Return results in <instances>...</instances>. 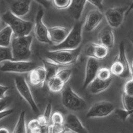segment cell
<instances>
[{
	"mask_svg": "<svg viewBox=\"0 0 133 133\" xmlns=\"http://www.w3.org/2000/svg\"><path fill=\"white\" fill-rule=\"evenodd\" d=\"M0 89H1L0 99L1 98H3L6 97V92L9 89V87L1 84V86H0Z\"/></svg>",
	"mask_w": 133,
	"mask_h": 133,
	"instance_id": "e575fe53",
	"label": "cell"
},
{
	"mask_svg": "<svg viewBox=\"0 0 133 133\" xmlns=\"http://www.w3.org/2000/svg\"><path fill=\"white\" fill-rule=\"evenodd\" d=\"M44 11L40 9L37 12L33 25V31L36 39L42 43H51L49 36L48 28H47L43 21Z\"/></svg>",
	"mask_w": 133,
	"mask_h": 133,
	"instance_id": "30bf717a",
	"label": "cell"
},
{
	"mask_svg": "<svg viewBox=\"0 0 133 133\" xmlns=\"http://www.w3.org/2000/svg\"><path fill=\"white\" fill-rule=\"evenodd\" d=\"M2 18L7 25L11 27L15 36H21L30 35L33 29L34 24L32 22L15 15L9 10L3 15Z\"/></svg>",
	"mask_w": 133,
	"mask_h": 133,
	"instance_id": "7a4b0ae2",
	"label": "cell"
},
{
	"mask_svg": "<svg viewBox=\"0 0 133 133\" xmlns=\"http://www.w3.org/2000/svg\"><path fill=\"white\" fill-rule=\"evenodd\" d=\"M64 126L69 132L86 133L88 132L78 117L73 113H69L65 117Z\"/></svg>",
	"mask_w": 133,
	"mask_h": 133,
	"instance_id": "5bb4252c",
	"label": "cell"
},
{
	"mask_svg": "<svg viewBox=\"0 0 133 133\" xmlns=\"http://www.w3.org/2000/svg\"><path fill=\"white\" fill-rule=\"evenodd\" d=\"M104 15L98 9L90 11L87 15L83 22V30L86 32H92L101 23Z\"/></svg>",
	"mask_w": 133,
	"mask_h": 133,
	"instance_id": "8fae6325",
	"label": "cell"
},
{
	"mask_svg": "<svg viewBox=\"0 0 133 133\" xmlns=\"http://www.w3.org/2000/svg\"><path fill=\"white\" fill-rule=\"evenodd\" d=\"M88 2L97 8V9L101 10L103 7V0H87Z\"/></svg>",
	"mask_w": 133,
	"mask_h": 133,
	"instance_id": "d6a6232c",
	"label": "cell"
},
{
	"mask_svg": "<svg viewBox=\"0 0 133 133\" xmlns=\"http://www.w3.org/2000/svg\"><path fill=\"white\" fill-rule=\"evenodd\" d=\"M28 129L30 132H42L43 127L40 125L37 119L30 121L28 125Z\"/></svg>",
	"mask_w": 133,
	"mask_h": 133,
	"instance_id": "f546056e",
	"label": "cell"
},
{
	"mask_svg": "<svg viewBox=\"0 0 133 133\" xmlns=\"http://www.w3.org/2000/svg\"><path fill=\"white\" fill-rule=\"evenodd\" d=\"M36 66L35 62L30 60H7L0 63L1 71L8 73H28Z\"/></svg>",
	"mask_w": 133,
	"mask_h": 133,
	"instance_id": "8992f818",
	"label": "cell"
},
{
	"mask_svg": "<svg viewBox=\"0 0 133 133\" xmlns=\"http://www.w3.org/2000/svg\"><path fill=\"white\" fill-rule=\"evenodd\" d=\"M65 117L59 111H55L51 114V123L54 125H64Z\"/></svg>",
	"mask_w": 133,
	"mask_h": 133,
	"instance_id": "4316f807",
	"label": "cell"
},
{
	"mask_svg": "<svg viewBox=\"0 0 133 133\" xmlns=\"http://www.w3.org/2000/svg\"><path fill=\"white\" fill-rule=\"evenodd\" d=\"M70 31L63 26H56L48 28L50 42L54 44V45L61 43L65 39Z\"/></svg>",
	"mask_w": 133,
	"mask_h": 133,
	"instance_id": "e0dca14e",
	"label": "cell"
},
{
	"mask_svg": "<svg viewBox=\"0 0 133 133\" xmlns=\"http://www.w3.org/2000/svg\"><path fill=\"white\" fill-rule=\"evenodd\" d=\"M132 8H133V2H132L131 3V4H130V6L128 8V9H127V12H126V15H127V14H128V12H129L131 10H132Z\"/></svg>",
	"mask_w": 133,
	"mask_h": 133,
	"instance_id": "f35d334b",
	"label": "cell"
},
{
	"mask_svg": "<svg viewBox=\"0 0 133 133\" xmlns=\"http://www.w3.org/2000/svg\"><path fill=\"white\" fill-rule=\"evenodd\" d=\"M128 8L115 7L108 8L104 14L108 24L113 29L119 27L123 22Z\"/></svg>",
	"mask_w": 133,
	"mask_h": 133,
	"instance_id": "9c48e42d",
	"label": "cell"
},
{
	"mask_svg": "<svg viewBox=\"0 0 133 133\" xmlns=\"http://www.w3.org/2000/svg\"><path fill=\"white\" fill-rule=\"evenodd\" d=\"M99 43L105 45L109 49L113 48L115 43V37L113 28L109 25L104 27L98 35Z\"/></svg>",
	"mask_w": 133,
	"mask_h": 133,
	"instance_id": "ac0fdd59",
	"label": "cell"
},
{
	"mask_svg": "<svg viewBox=\"0 0 133 133\" xmlns=\"http://www.w3.org/2000/svg\"><path fill=\"white\" fill-rule=\"evenodd\" d=\"M33 37L31 35L17 36L14 35L11 48L14 60H28L31 55Z\"/></svg>",
	"mask_w": 133,
	"mask_h": 133,
	"instance_id": "6da1fadb",
	"label": "cell"
},
{
	"mask_svg": "<svg viewBox=\"0 0 133 133\" xmlns=\"http://www.w3.org/2000/svg\"><path fill=\"white\" fill-rule=\"evenodd\" d=\"M132 77H133V71H132Z\"/></svg>",
	"mask_w": 133,
	"mask_h": 133,
	"instance_id": "b9f144b4",
	"label": "cell"
},
{
	"mask_svg": "<svg viewBox=\"0 0 133 133\" xmlns=\"http://www.w3.org/2000/svg\"><path fill=\"white\" fill-rule=\"evenodd\" d=\"M54 6L58 9L69 8L71 5L72 0H52Z\"/></svg>",
	"mask_w": 133,
	"mask_h": 133,
	"instance_id": "4dcf8cb0",
	"label": "cell"
},
{
	"mask_svg": "<svg viewBox=\"0 0 133 133\" xmlns=\"http://www.w3.org/2000/svg\"><path fill=\"white\" fill-rule=\"evenodd\" d=\"M109 48L105 45L98 43H90L85 48V54L88 57L94 58L97 60H102L109 54Z\"/></svg>",
	"mask_w": 133,
	"mask_h": 133,
	"instance_id": "7c38bea8",
	"label": "cell"
},
{
	"mask_svg": "<svg viewBox=\"0 0 133 133\" xmlns=\"http://www.w3.org/2000/svg\"><path fill=\"white\" fill-rule=\"evenodd\" d=\"M61 101L66 109L73 112L83 110L87 106L85 99L76 93L69 86H67L63 89Z\"/></svg>",
	"mask_w": 133,
	"mask_h": 133,
	"instance_id": "277c9868",
	"label": "cell"
},
{
	"mask_svg": "<svg viewBox=\"0 0 133 133\" xmlns=\"http://www.w3.org/2000/svg\"><path fill=\"white\" fill-rule=\"evenodd\" d=\"M0 132H4V133H8L9 132L8 129L5 127H1L0 128Z\"/></svg>",
	"mask_w": 133,
	"mask_h": 133,
	"instance_id": "74e56055",
	"label": "cell"
},
{
	"mask_svg": "<svg viewBox=\"0 0 133 133\" xmlns=\"http://www.w3.org/2000/svg\"><path fill=\"white\" fill-rule=\"evenodd\" d=\"M46 82L49 91L55 93L62 91L65 84V83L57 75L51 77L48 79Z\"/></svg>",
	"mask_w": 133,
	"mask_h": 133,
	"instance_id": "603a6c76",
	"label": "cell"
},
{
	"mask_svg": "<svg viewBox=\"0 0 133 133\" xmlns=\"http://www.w3.org/2000/svg\"><path fill=\"white\" fill-rule=\"evenodd\" d=\"M14 110L11 109H4L2 110H1L0 112V119L1 120L3 119V118L7 117L8 116L10 115L12 112Z\"/></svg>",
	"mask_w": 133,
	"mask_h": 133,
	"instance_id": "836d02e7",
	"label": "cell"
},
{
	"mask_svg": "<svg viewBox=\"0 0 133 133\" xmlns=\"http://www.w3.org/2000/svg\"><path fill=\"white\" fill-rule=\"evenodd\" d=\"M51 103L49 102L45 109L43 114H41L37 118L43 128H46L51 123Z\"/></svg>",
	"mask_w": 133,
	"mask_h": 133,
	"instance_id": "cb8c5ba5",
	"label": "cell"
},
{
	"mask_svg": "<svg viewBox=\"0 0 133 133\" xmlns=\"http://www.w3.org/2000/svg\"><path fill=\"white\" fill-rule=\"evenodd\" d=\"M72 70L66 68V66L61 68L57 73L56 75L61 79L65 83H67L72 75Z\"/></svg>",
	"mask_w": 133,
	"mask_h": 133,
	"instance_id": "83f0119b",
	"label": "cell"
},
{
	"mask_svg": "<svg viewBox=\"0 0 133 133\" xmlns=\"http://www.w3.org/2000/svg\"><path fill=\"white\" fill-rule=\"evenodd\" d=\"M1 103H0V105H1V110H2L6 108V107L8 104V98L7 97H5L3 98H1Z\"/></svg>",
	"mask_w": 133,
	"mask_h": 133,
	"instance_id": "8d00e7d4",
	"label": "cell"
},
{
	"mask_svg": "<svg viewBox=\"0 0 133 133\" xmlns=\"http://www.w3.org/2000/svg\"><path fill=\"white\" fill-rule=\"evenodd\" d=\"M29 80L33 86L43 87L47 81V72L45 68L36 66L29 72Z\"/></svg>",
	"mask_w": 133,
	"mask_h": 133,
	"instance_id": "9a60e30c",
	"label": "cell"
},
{
	"mask_svg": "<svg viewBox=\"0 0 133 133\" xmlns=\"http://www.w3.org/2000/svg\"><path fill=\"white\" fill-rule=\"evenodd\" d=\"M131 43H132V45H133V39H131Z\"/></svg>",
	"mask_w": 133,
	"mask_h": 133,
	"instance_id": "60d3db41",
	"label": "cell"
},
{
	"mask_svg": "<svg viewBox=\"0 0 133 133\" xmlns=\"http://www.w3.org/2000/svg\"><path fill=\"white\" fill-rule=\"evenodd\" d=\"M131 70L133 71V60L132 61V64H131Z\"/></svg>",
	"mask_w": 133,
	"mask_h": 133,
	"instance_id": "ab89813d",
	"label": "cell"
},
{
	"mask_svg": "<svg viewBox=\"0 0 133 133\" xmlns=\"http://www.w3.org/2000/svg\"><path fill=\"white\" fill-rule=\"evenodd\" d=\"M83 25V21H77L64 41L58 45H55L51 49H74L79 47L82 41Z\"/></svg>",
	"mask_w": 133,
	"mask_h": 133,
	"instance_id": "5b68a950",
	"label": "cell"
},
{
	"mask_svg": "<svg viewBox=\"0 0 133 133\" xmlns=\"http://www.w3.org/2000/svg\"><path fill=\"white\" fill-rule=\"evenodd\" d=\"M32 1V0H15L11 3L9 10L15 15L22 17L29 13Z\"/></svg>",
	"mask_w": 133,
	"mask_h": 133,
	"instance_id": "2e32d148",
	"label": "cell"
},
{
	"mask_svg": "<svg viewBox=\"0 0 133 133\" xmlns=\"http://www.w3.org/2000/svg\"><path fill=\"white\" fill-rule=\"evenodd\" d=\"M112 82V78L104 81L96 77L88 85L87 89L92 94H98L107 89L110 86Z\"/></svg>",
	"mask_w": 133,
	"mask_h": 133,
	"instance_id": "d6986e66",
	"label": "cell"
},
{
	"mask_svg": "<svg viewBox=\"0 0 133 133\" xmlns=\"http://www.w3.org/2000/svg\"><path fill=\"white\" fill-rule=\"evenodd\" d=\"M34 1L37 2V3L39 4L40 5H42L43 7L46 8H48L51 4L50 0H34Z\"/></svg>",
	"mask_w": 133,
	"mask_h": 133,
	"instance_id": "d590c367",
	"label": "cell"
},
{
	"mask_svg": "<svg viewBox=\"0 0 133 133\" xmlns=\"http://www.w3.org/2000/svg\"><path fill=\"white\" fill-rule=\"evenodd\" d=\"M123 92L128 95L133 96V77L127 81L124 85Z\"/></svg>",
	"mask_w": 133,
	"mask_h": 133,
	"instance_id": "1f68e13d",
	"label": "cell"
},
{
	"mask_svg": "<svg viewBox=\"0 0 133 133\" xmlns=\"http://www.w3.org/2000/svg\"><path fill=\"white\" fill-rule=\"evenodd\" d=\"M1 62L7 60H14L11 46H0Z\"/></svg>",
	"mask_w": 133,
	"mask_h": 133,
	"instance_id": "484cf974",
	"label": "cell"
},
{
	"mask_svg": "<svg viewBox=\"0 0 133 133\" xmlns=\"http://www.w3.org/2000/svg\"><path fill=\"white\" fill-rule=\"evenodd\" d=\"M112 74L110 69L106 67H102L99 69L97 77L102 80L107 81L112 78Z\"/></svg>",
	"mask_w": 133,
	"mask_h": 133,
	"instance_id": "f1b7e54d",
	"label": "cell"
},
{
	"mask_svg": "<svg viewBox=\"0 0 133 133\" xmlns=\"http://www.w3.org/2000/svg\"><path fill=\"white\" fill-rule=\"evenodd\" d=\"M87 2V0H72L68 9L75 20L78 21L81 18Z\"/></svg>",
	"mask_w": 133,
	"mask_h": 133,
	"instance_id": "ffe728a7",
	"label": "cell"
},
{
	"mask_svg": "<svg viewBox=\"0 0 133 133\" xmlns=\"http://www.w3.org/2000/svg\"><path fill=\"white\" fill-rule=\"evenodd\" d=\"M14 83L17 91L28 103L31 110L35 113H38L39 112L38 107L25 78L21 76H16L14 78Z\"/></svg>",
	"mask_w": 133,
	"mask_h": 133,
	"instance_id": "52a82bcc",
	"label": "cell"
},
{
	"mask_svg": "<svg viewBox=\"0 0 133 133\" xmlns=\"http://www.w3.org/2000/svg\"><path fill=\"white\" fill-rule=\"evenodd\" d=\"M115 110L114 105L110 101L103 100L95 102L89 108L86 117L88 118H101L109 116Z\"/></svg>",
	"mask_w": 133,
	"mask_h": 133,
	"instance_id": "ba28073f",
	"label": "cell"
},
{
	"mask_svg": "<svg viewBox=\"0 0 133 133\" xmlns=\"http://www.w3.org/2000/svg\"><path fill=\"white\" fill-rule=\"evenodd\" d=\"M132 10H133V8H132Z\"/></svg>",
	"mask_w": 133,
	"mask_h": 133,
	"instance_id": "ee69618b",
	"label": "cell"
},
{
	"mask_svg": "<svg viewBox=\"0 0 133 133\" xmlns=\"http://www.w3.org/2000/svg\"><path fill=\"white\" fill-rule=\"evenodd\" d=\"M25 125V112L22 111L19 116L17 123L14 127V133H25L27 132Z\"/></svg>",
	"mask_w": 133,
	"mask_h": 133,
	"instance_id": "d4e9b609",
	"label": "cell"
},
{
	"mask_svg": "<svg viewBox=\"0 0 133 133\" xmlns=\"http://www.w3.org/2000/svg\"><path fill=\"white\" fill-rule=\"evenodd\" d=\"M133 114V112H132V113H131V114H130V115H129V116H130V115H131V114Z\"/></svg>",
	"mask_w": 133,
	"mask_h": 133,
	"instance_id": "7bdbcfd3",
	"label": "cell"
},
{
	"mask_svg": "<svg viewBox=\"0 0 133 133\" xmlns=\"http://www.w3.org/2000/svg\"><path fill=\"white\" fill-rule=\"evenodd\" d=\"M14 35V32L9 25H7L2 29L0 31V46H10Z\"/></svg>",
	"mask_w": 133,
	"mask_h": 133,
	"instance_id": "7402d4cb",
	"label": "cell"
},
{
	"mask_svg": "<svg viewBox=\"0 0 133 133\" xmlns=\"http://www.w3.org/2000/svg\"><path fill=\"white\" fill-rule=\"evenodd\" d=\"M81 51L79 47L74 49H56L47 51V59L63 66H68L75 63L78 59Z\"/></svg>",
	"mask_w": 133,
	"mask_h": 133,
	"instance_id": "3957f363",
	"label": "cell"
},
{
	"mask_svg": "<svg viewBox=\"0 0 133 133\" xmlns=\"http://www.w3.org/2000/svg\"><path fill=\"white\" fill-rule=\"evenodd\" d=\"M43 64L47 72V81L56 75L61 68L65 67V66L57 64L47 58L43 60Z\"/></svg>",
	"mask_w": 133,
	"mask_h": 133,
	"instance_id": "44dd1931",
	"label": "cell"
},
{
	"mask_svg": "<svg viewBox=\"0 0 133 133\" xmlns=\"http://www.w3.org/2000/svg\"><path fill=\"white\" fill-rule=\"evenodd\" d=\"M100 68L98 60L88 57L85 66V76L84 78L83 88L86 89L91 82L97 77V74Z\"/></svg>",
	"mask_w": 133,
	"mask_h": 133,
	"instance_id": "4fadbf2b",
	"label": "cell"
}]
</instances>
